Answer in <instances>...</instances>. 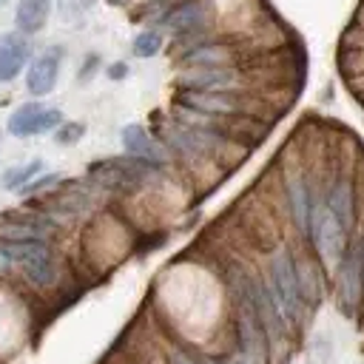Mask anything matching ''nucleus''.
<instances>
[{"instance_id": "nucleus-24", "label": "nucleus", "mask_w": 364, "mask_h": 364, "mask_svg": "<svg viewBox=\"0 0 364 364\" xmlns=\"http://www.w3.org/2000/svg\"><path fill=\"white\" fill-rule=\"evenodd\" d=\"M6 3H9V0H0V6H6Z\"/></svg>"}, {"instance_id": "nucleus-9", "label": "nucleus", "mask_w": 364, "mask_h": 364, "mask_svg": "<svg viewBox=\"0 0 364 364\" xmlns=\"http://www.w3.org/2000/svg\"><path fill=\"white\" fill-rule=\"evenodd\" d=\"M122 148L128 151V156H134V159H139V162H148V165H154V168H159V165L168 162L165 148H162L142 125H136V122H131V125L122 128Z\"/></svg>"}, {"instance_id": "nucleus-21", "label": "nucleus", "mask_w": 364, "mask_h": 364, "mask_svg": "<svg viewBox=\"0 0 364 364\" xmlns=\"http://www.w3.org/2000/svg\"><path fill=\"white\" fill-rule=\"evenodd\" d=\"M97 65H100V57H97V54L85 57V65H82V71H80V80H88V74H94Z\"/></svg>"}, {"instance_id": "nucleus-3", "label": "nucleus", "mask_w": 364, "mask_h": 364, "mask_svg": "<svg viewBox=\"0 0 364 364\" xmlns=\"http://www.w3.org/2000/svg\"><path fill=\"white\" fill-rule=\"evenodd\" d=\"M307 236L313 239L318 256L327 264H338L341 250H344V230L336 222V216L327 210V205L318 202V199L310 202V228H307Z\"/></svg>"}, {"instance_id": "nucleus-18", "label": "nucleus", "mask_w": 364, "mask_h": 364, "mask_svg": "<svg viewBox=\"0 0 364 364\" xmlns=\"http://www.w3.org/2000/svg\"><path fill=\"white\" fill-rule=\"evenodd\" d=\"M82 134H85V125L82 122H65V125L57 128V142L60 145H74Z\"/></svg>"}, {"instance_id": "nucleus-1", "label": "nucleus", "mask_w": 364, "mask_h": 364, "mask_svg": "<svg viewBox=\"0 0 364 364\" xmlns=\"http://www.w3.org/2000/svg\"><path fill=\"white\" fill-rule=\"evenodd\" d=\"M0 250L34 287L46 290L57 282V262L46 242H3Z\"/></svg>"}, {"instance_id": "nucleus-12", "label": "nucleus", "mask_w": 364, "mask_h": 364, "mask_svg": "<svg viewBox=\"0 0 364 364\" xmlns=\"http://www.w3.org/2000/svg\"><path fill=\"white\" fill-rule=\"evenodd\" d=\"M28 60V43L23 34H6L0 40V82H11Z\"/></svg>"}, {"instance_id": "nucleus-25", "label": "nucleus", "mask_w": 364, "mask_h": 364, "mask_svg": "<svg viewBox=\"0 0 364 364\" xmlns=\"http://www.w3.org/2000/svg\"><path fill=\"white\" fill-rule=\"evenodd\" d=\"M111 3H122V0H111Z\"/></svg>"}, {"instance_id": "nucleus-22", "label": "nucleus", "mask_w": 364, "mask_h": 364, "mask_svg": "<svg viewBox=\"0 0 364 364\" xmlns=\"http://www.w3.org/2000/svg\"><path fill=\"white\" fill-rule=\"evenodd\" d=\"M128 74V65L125 63H114V65H108V77L111 80H122Z\"/></svg>"}, {"instance_id": "nucleus-4", "label": "nucleus", "mask_w": 364, "mask_h": 364, "mask_svg": "<svg viewBox=\"0 0 364 364\" xmlns=\"http://www.w3.org/2000/svg\"><path fill=\"white\" fill-rule=\"evenodd\" d=\"M179 105L205 117H242L250 111L247 97H242V91L225 88V91H182L179 94Z\"/></svg>"}, {"instance_id": "nucleus-19", "label": "nucleus", "mask_w": 364, "mask_h": 364, "mask_svg": "<svg viewBox=\"0 0 364 364\" xmlns=\"http://www.w3.org/2000/svg\"><path fill=\"white\" fill-rule=\"evenodd\" d=\"M60 176L57 173H46V176H40V179H31L26 188H23V193H37V191H43V188H48V185H54Z\"/></svg>"}, {"instance_id": "nucleus-2", "label": "nucleus", "mask_w": 364, "mask_h": 364, "mask_svg": "<svg viewBox=\"0 0 364 364\" xmlns=\"http://www.w3.org/2000/svg\"><path fill=\"white\" fill-rule=\"evenodd\" d=\"M267 290L273 296V301L279 304V313L284 316V321H299L304 301H301V290H299V276H296V262L287 250H276L270 256L267 264Z\"/></svg>"}, {"instance_id": "nucleus-17", "label": "nucleus", "mask_w": 364, "mask_h": 364, "mask_svg": "<svg viewBox=\"0 0 364 364\" xmlns=\"http://www.w3.org/2000/svg\"><path fill=\"white\" fill-rule=\"evenodd\" d=\"M134 54L136 57H154V54H159V48H162V34L159 31H154V28H145V31H139L136 37H134Z\"/></svg>"}, {"instance_id": "nucleus-5", "label": "nucleus", "mask_w": 364, "mask_h": 364, "mask_svg": "<svg viewBox=\"0 0 364 364\" xmlns=\"http://www.w3.org/2000/svg\"><path fill=\"white\" fill-rule=\"evenodd\" d=\"M63 125V114L57 108H46L43 102H26L9 117L11 136H37L46 131H57Z\"/></svg>"}, {"instance_id": "nucleus-11", "label": "nucleus", "mask_w": 364, "mask_h": 364, "mask_svg": "<svg viewBox=\"0 0 364 364\" xmlns=\"http://www.w3.org/2000/svg\"><path fill=\"white\" fill-rule=\"evenodd\" d=\"M284 191H287V205H290V216L296 222V228L307 236V228H310V191H307V182L301 173L290 171L287 179H284Z\"/></svg>"}, {"instance_id": "nucleus-10", "label": "nucleus", "mask_w": 364, "mask_h": 364, "mask_svg": "<svg viewBox=\"0 0 364 364\" xmlns=\"http://www.w3.org/2000/svg\"><path fill=\"white\" fill-rule=\"evenodd\" d=\"M205 20H208V6L202 0H182L162 17V26L171 28L173 34H193L205 26Z\"/></svg>"}, {"instance_id": "nucleus-8", "label": "nucleus", "mask_w": 364, "mask_h": 364, "mask_svg": "<svg viewBox=\"0 0 364 364\" xmlns=\"http://www.w3.org/2000/svg\"><path fill=\"white\" fill-rule=\"evenodd\" d=\"M60 57H63L60 48H48V51H43L40 57L31 60V65H28V71H26V91H28V94L46 97V94L54 91L57 77H60Z\"/></svg>"}, {"instance_id": "nucleus-13", "label": "nucleus", "mask_w": 364, "mask_h": 364, "mask_svg": "<svg viewBox=\"0 0 364 364\" xmlns=\"http://www.w3.org/2000/svg\"><path fill=\"white\" fill-rule=\"evenodd\" d=\"M324 205H327V210L336 216V222L341 225V230L347 233V230L353 228V185H350V179L338 176V179L333 182V188H330Z\"/></svg>"}, {"instance_id": "nucleus-7", "label": "nucleus", "mask_w": 364, "mask_h": 364, "mask_svg": "<svg viewBox=\"0 0 364 364\" xmlns=\"http://www.w3.org/2000/svg\"><path fill=\"white\" fill-rule=\"evenodd\" d=\"M239 68L233 65H199L179 74V82L185 91H225L239 85Z\"/></svg>"}, {"instance_id": "nucleus-15", "label": "nucleus", "mask_w": 364, "mask_h": 364, "mask_svg": "<svg viewBox=\"0 0 364 364\" xmlns=\"http://www.w3.org/2000/svg\"><path fill=\"white\" fill-rule=\"evenodd\" d=\"M48 11H51V0H20L17 3V14H14L17 31L20 34L43 31V26L48 20Z\"/></svg>"}, {"instance_id": "nucleus-16", "label": "nucleus", "mask_w": 364, "mask_h": 364, "mask_svg": "<svg viewBox=\"0 0 364 364\" xmlns=\"http://www.w3.org/2000/svg\"><path fill=\"white\" fill-rule=\"evenodd\" d=\"M40 171H43V162H40V159H31V162L6 168L3 176H0V188H6V191H23L31 179H37Z\"/></svg>"}, {"instance_id": "nucleus-23", "label": "nucleus", "mask_w": 364, "mask_h": 364, "mask_svg": "<svg viewBox=\"0 0 364 364\" xmlns=\"http://www.w3.org/2000/svg\"><path fill=\"white\" fill-rule=\"evenodd\" d=\"M358 253H361V282H364V239L358 242Z\"/></svg>"}, {"instance_id": "nucleus-14", "label": "nucleus", "mask_w": 364, "mask_h": 364, "mask_svg": "<svg viewBox=\"0 0 364 364\" xmlns=\"http://www.w3.org/2000/svg\"><path fill=\"white\" fill-rule=\"evenodd\" d=\"M233 57H236V51L228 43H199L191 51L182 54V60L191 68H199V65H233Z\"/></svg>"}, {"instance_id": "nucleus-20", "label": "nucleus", "mask_w": 364, "mask_h": 364, "mask_svg": "<svg viewBox=\"0 0 364 364\" xmlns=\"http://www.w3.org/2000/svg\"><path fill=\"white\" fill-rule=\"evenodd\" d=\"M168 361H171V364H205L202 358H196V355L188 353V350H173V353L168 355Z\"/></svg>"}, {"instance_id": "nucleus-6", "label": "nucleus", "mask_w": 364, "mask_h": 364, "mask_svg": "<svg viewBox=\"0 0 364 364\" xmlns=\"http://www.w3.org/2000/svg\"><path fill=\"white\" fill-rule=\"evenodd\" d=\"M364 296V282H361V253L358 242L350 245L341 259H338V304L344 313H355Z\"/></svg>"}]
</instances>
